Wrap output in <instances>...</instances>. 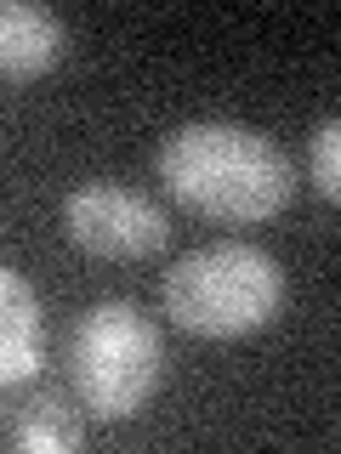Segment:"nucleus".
<instances>
[{"instance_id": "obj_5", "label": "nucleus", "mask_w": 341, "mask_h": 454, "mask_svg": "<svg viewBox=\"0 0 341 454\" xmlns=\"http://www.w3.org/2000/svg\"><path fill=\"white\" fill-rule=\"evenodd\" d=\"M68 51V23L40 0H6L0 6V74L12 85L40 80L63 63Z\"/></svg>"}, {"instance_id": "obj_3", "label": "nucleus", "mask_w": 341, "mask_h": 454, "mask_svg": "<svg viewBox=\"0 0 341 454\" xmlns=\"http://www.w3.org/2000/svg\"><path fill=\"white\" fill-rule=\"evenodd\" d=\"M165 380L160 324L131 301H97L68 330V387L97 420H131Z\"/></svg>"}, {"instance_id": "obj_4", "label": "nucleus", "mask_w": 341, "mask_h": 454, "mask_svg": "<svg viewBox=\"0 0 341 454\" xmlns=\"http://www.w3.org/2000/svg\"><path fill=\"white\" fill-rule=\"evenodd\" d=\"M63 233L68 245L103 262H142L170 245V222L148 193L120 182H80L63 199Z\"/></svg>"}, {"instance_id": "obj_2", "label": "nucleus", "mask_w": 341, "mask_h": 454, "mask_svg": "<svg viewBox=\"0 0 341 454\" xmlns=\"http://www.w3.org/2000/svg\"><path fill=\"white\" fill-rule=\"evenodd\" d=\"M284 307V273L256 245H205L165 273V318L205 340H239L274 324Z\"/></svg>"}, {"instance_id": "obj_7", "label": "nucleus", "mask_w": 341, "mask_h": 454, "mask_svg": "<svg viewBox=\"0 0 341 454\" xmlns=\"http://www.w3.org/2000/svg\"><path fill=\"white\" fill-rule=\"evenodd\" d=\"M75 403H80V397H75ZM75 403H68V392L40 387V392L18 409L6 443L18 449V454H68V449H80L85 426H80V409H75Z\"/></svg>"}, {"instance_id": "obj_1", "label": "nucleus", "mask_w": 341, "mask_h": 454, "mask_svg": "<svg viewBox=\"0 0 341 454\" xmlns=\"http://www.w3.org/2000/svg\"><path fill=\"white\" fill-rule=\"evenodd\" d=\"M160 188L205 222H267L296 199V165L267 131L234 120H194L160 142Z\"/></svg>"}, {"instance_id": "obj_6", "label": "nucleus", "mask_w": 341, "mask_h": 454, "mask_svg": "<svg viewBox=\"0 0 341 454\" xmlns=\"http://www.w3.org/2000/svg\"><path fill=\"white\" fill-rule=\"evenodd\" d=\"M40 352H46V335H40L35 290H28V278L18 267H0V380H6V387L35 380Z\"/></svg>"}, {"instance_id": "obj_8", "label": "nucleus", "mask_w": 341, "mask_h": 454, "mask_svg": "<svg viewBox=\"0 0 341 454\" xmlns=\"http://www.w3.org/2000/svg\"><path fill=\"white\" fill-rule=\"evenodd\" d=\"M307 182L330 205H341V120H324L307 142Z\"/></svg>"}]
</instances>
